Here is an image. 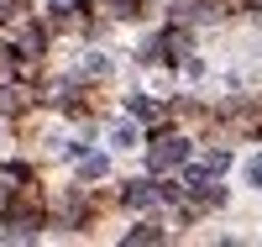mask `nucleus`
<instances>
[{
	"label": "nucleus",
	"mask_w": 262,
	"mask_h": 247,
	"mask_svg": "<svg viewBox=\"0 0 262 247\" xmlns=\"http://www.w3.org/2000/svg\"><path fill=\"white\" fill-rule=\"evenodd\" d=\"M105 174V158H84V179H100Z\"/></svg>",
	"instance_id": "obj_5"
},
{
	"label": "nucleus",
	"mask_w": 262,
	"mask_h": 247,
	"mask_svg": "<svg viewBox=\"0 0 262 247\" xmlns=\"http://www.w3.org/2000/svg\"><path fill=\"white\" fill-rule=\"evenodd\" d=\"M189 158V142L184 137H163L158 147H152V163H158V168H168V163H184Z\"/></svg>",
	"instance_id": "obj_1"
},
{
	"label": "nucleus",
	"mask_w": 262,
	"mask_h": 247,
	"mask_svg": "<svg viewBox=\"0 0 262 247\" xmlns=\"http://www.w3.org/2000/svg\"><path fill=\"white\" fill-rule=\"evenodd\" d=\"M111 142H116V147H137V126H126V121H121V126L111 131Z\"/></svg>",
	"instance_id": "obj_3"
},
{
	"label": "nucleus",
	"mask_w": 262,
	"mask_h": 247,
	"mask_svg": "<svg viewBox=\"0 0 262 247\" xmlns=\"http://www.w3.org/2000/svg\"><path fill=\"white\" fill-rule=\"evenodd\" d=\"M247 184L262 189V153H257V158H247Z\"/></svg>",
	"instance_id": "obj_4"
},
{
	"label": "nucleus",
	"mask_w": 262,
	"mask_h": 247,
	"mask_svg": "<svg viewBox=\"0 0 262 247\" xmlns=\"http://www.w3.org/2000/svg\"><path fill=\"white\" fill-rule=\"evenodd\" d=\"M131 110H137L142 121H152V116H158V100H152V95H137V100H131Z\"/></svg>",
	"instance_id": "obj_2"
},
{
	"label": "nucleus",
	"mask_w": 262,
	"mask_h": 247,
	"mask_svg": "<svg viewBox=\"0 0 262 247\" xmlns=\"http://www.w3.org/2000/svg\"><path fill=\"white\" fill-rule=\"evenodd\" d=\"M48 6H69V0H48Z\"/></svg>",
	"instance_id": "obj_6"
}]
</instances>
